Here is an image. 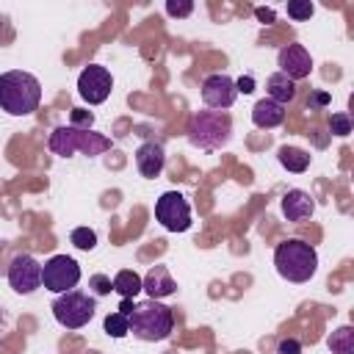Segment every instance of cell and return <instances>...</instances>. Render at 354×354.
I'll return each instance as SVG.
<instances>
[{"mask_svg": "<svg viewBox=\"0 0 354 354\" xmlns=\"http://www.w3.org/2000/svg\"><path fill=\"white\" fill-rule=\"evenodd\" d=\"M41 102V83L36 75L11 69L0 75V108L11 116H28Z\"/></svg>", "mask_w": 354, "mask_h": 354, "instance_id": "obj_1", "label": "cell"}, {"mask_svg": "<svg viewBox=\"0 0 354 354\" xmlns=\"http://www.w3.org/2000/svg\"><path fill=\"white\" fill-rule=\"evenodd\" d=\"M274 268L288 282H310L318 271V252L301 238H288L274 249Z\"/></svg>", "mask_w": 354, "mask_h": 354, "instance_id": "obj_2", "label": "cell"}, {"mask_svg": "<svg viewBox=\"0 0 354 354\" xmlns=\"http://www.w3.org/2000/svg\"><path fill=\"white\" fill-rule=\"evenodd\" d=\"M127 324H130L133 337L147 340V343H158V340H166L171 335L174 313H171V307L160 304L158 299H147V301L133 304V313H130Z\"/></svg>", "mask_w": 354, "mask_h": 354, "instance_id": "obj_3", "label": "cell"}, {"mask_svg": "<svg viewBox=\"0 0 354 354\" xmlns=\"http://www.w3.org/2000/svg\"><path fill=\"white\" fill-rule=\"evenodd\" d=\"M50 149L61 158H72L77 152L94 158V155H102L111 149V138L102 136V133H94V130H80V127H72V124H61L50 133Z\"/></svg>", "mask_w": 354, "mask_h": 354, "instance_id": "obj_4", "label": "cell"}, {"mask_svg": "<svg viewBox=\"0 0 354 354\" xmlns=\"http://www.w3.org/2000/svg\"><path fill=\"white\" fill-rule=\"evenodd\" d=\"M188 138L194 147L205 152H216L230 144L232 138V119L227 111H196L191 119Z\"/></svg>", "mask_w": 354, "mask_h": 354, "instance_id": "obj_5", "label": "cell"}, {"mask_svg": "<svg viewBox=\"0 0 354 354\" xmlns=\"http://www.w3.org/2000/svg\"><path fill=\"white\" fill-rule=\"evenodd\" d=\"M55 321L64 326V329H80L86 326L94 313H97V301L91 293H83V290H66V293H58L50 304Z\"/></svg>", "mask_w": 354, "mask_h": 354, "instance_id": "obj_6", "label": "cell"}, {"mask_svg": "<svg viewBox=\"0 0 354 354\" xmlns=\"http://www.w3.org/2000/svg\"><path fill=\"white\" fill-rule=\"evenodd\" d=\"M77 282H80V266L69 254H53L41 266V285L47 290H53L55 296L66 293V290H75Z\"/></svg>", "mask_w": 354, "mask_h": 354, "instance_id": "obj_7", "label": "cell"}, {"mask_svg": "<svg viewBox=\"0 0 354 354\" xmlns=\"http://www.w3.org/2000/svg\"><path fill=\"white\" fill-rule=\"evenodd\" d=\"M155 218L169 232H185L191 227V205L180 191H166L155 199Z\"/></svg>", "mask_w": 354, "mask_h": 354, "instance_id": "obj_8", "label": "cell"}, {"mask_svg": "<svg viewBox=\"0 0 354 354\" xmlns=\"http://www.w3.org/2000/svg\"><path fill=\"white\" fill-rule=\"evenodd\" d=\"M111 88H113V77H111V72H108L105 66H100V64H88V66L77 75V94H80V100L88 102V105L105 102L108 94H111Z\"/></svg>", "mask_w": 354, "mask_h": 354, "instance_id": "obj_9", "label": "cell"}, {"mask_svg": "<svg viewBox=\"0 0 354 354\" xmlns=\"http://www.w3.org/2000/svg\"><path fill=\"white\" fill-rule=\"evenodd\" d=\"M8 285L14 293L28 296L41 288V263L33 254H17L8 266Z\"/></svg>", "mask_w": 354, "mask_h": 354, "instance_id": "obj_10", "label": "cell"}, {"mask_svg": "<svg viewBox=\"0 0 354 354\" xmlns=\"http://www.w3.org/2000/svg\"><path fill=\"white\" fill-rule=\"evenodd\" d=\"M238 97V88H235V80L224 72H216V75H207L202 80V102L210 108V111H227Z\"/></svg>", "mask_w": 354, "mask_h": 354, "instance_id": "obj_11", "label": "cell"}, {"mask_svg": "<svg viewBox=\"0 0 354 354\" xmlns=\"http://www.w3.org/2000/svg\"><path fill=\"white\" fill-rule=\"evenodd\" d=\"M277 66H279L282 75H288V77L296 83V80L310 77V72H313V58H310V53H307L304 44H285V47L279 50V55H277Z\"/></svg>", "mask_w": 354, "mask_h": 354, "instance_id": "obj_12", "label": "cell"}, {"mask_svg": "<svg viewBox=\"0 0 354 354\" xmlns=\"http://www.w3.org/2000/svg\"><path fill=\"white\" fill-rule=\"evenodd\" d=\"M279 205H282V216H285L288 221H293V224L307 221V218L315 213V199H313L307 191H301V188L285 191V196H282Z\"/></svg>", "mask_w": 354, "mask_h": 354, "instance_id": "obj_13", "label": "cell"}, {"mask_svg": "<svg viewBox=\"0 0 354 354\" xmlns=\"http://www.w3.org/2000/svg\"><path fill=\"white\" fill-rule=\"evenodd\" d=\"M163 166H166V152H163V147L160 144H155V141H144L138 149H136V169H138V174L141 177H158L160 171H163Z\"/></svg>", "mask_w": 354, "mask_h": 354, "instance_id": "obj_14", "label": "cell"}, {"mask_svg": "<svg viewBox=\"0 0 354 354\" xmlns=\"http://www.w3.org/2000/svg\"><path fill=\"white\" fill-rule=\"evenodd\" d=\"M141 290H147L149 299H166L177 290V282H174V277L169 274L166 266H152L147 271V277L141 279Z\"/></svg>", "mask_w": 354, "mask_h": 354, "instance_id": "obj_15", "label": "cell"}, {"mask_svg": "<svg viewBox=\"0 0 354 354\" xmlns=\"http://www.w3.org/2000/svg\"><path fill=\"white\" fill-rule=\"evenodd\" d=\"M252 122H254V127H260V130H271V127H277V124L285 122V105H279V102L263 97V100H257L254 108H252Z\"/></svg>", "mask_w": 354, "mask_h": 354, "instance_id": "obj_16", "label": "cell"}, {"mask_svg": "<svg viewBox=\"0 0 354 354\" xmlns=\"http://www.w3.org/2000/svg\"><path fill=\"white\" fill-rule=\"evenodd\" d=\"M266 91H268V100L279 102V105H288L293 97H296V83L282 75V72H274L266 77Z\"/></svg>", "mask_w": 354, "mask_h": 354, "instance_id": "obj_17", "label": "cell"}, {"mask_svg": "<svg viewBox=\"0 0 354 354\" xmlns=\"http://www.w3.org/2000/svg\"><path fill=\"white\" fill-rule=\"evenodd\" d=\"M277 158H279L282 169H288V171H293V174H301V171H307V166H310V152H304V149H299V147H279Z\"/></svg>", "mask_w": 354, "mask_h": 354, "instance_id": "obj_18", "label": "cell"}, {"mask_svg": "<svg viewBox=\"0 0 354 354\" xmlns=\"http://www.w3.org/2000/svg\"><path fill=\"white\" fill-rule=\"evenodd\" d=\"M111 282H113V290H116L122 299H136V296L141 293V277H138L133 268L116 271V277H113Z\"/></svg>", "mask_w": 354, "mask_h": 354, "instance_id": "obj_19", "label": "cell"}, {"mask_svg": "<svg viewBox=\"0 0 354 354\" xmlns=\"http://www.w3.org/2000/svg\"><path fill=\"white\" fill-rule=\"evenodd\" d=\"M326 346L332 354H354V329L346 324L340 329H335L329 337H326Z\"/></svg>", "mask_w": 354, "mask_h": 354, "instance_id": "obj_20", "label": "cell"}, {"mask_svg": "<svg viewBox=\"0 0 354 354\" xmlns=\"http://www.w3.org/2000/svg\"><path fill=\"white\" fill-rule=\"evenodd\" d=\"M69 241H72L75 249H80V252H91V249L97 246V232H94L91 227H75V230L69 232Z\"/></svg>", "mask_w": 354, "mask_h": 354, "instance_id": "obj_21", "label": "cell"}, {"mask_svg": "<svg viewBox=\"0 0 354 354\" xmlns=\"http://www.w3.org/2000/svg\"><path fill=\"white\" fill-rule=\"evenodd\" d=\"M102 329H105V335H111V337H124V335H130V324H127V315H122V313H111V315H105V321H102Z\"/></svg>", "mask_w": 354, "mask_h": 354, "instance_id": "obj_22", "label": "cell"}, {"mask_svg": "<svg viewBox=\"0 0 354 354\" xmlns=\"http://www.w3.org/2000/svg\"><path fill=\"white\" fill-rule=\"evenodd\" d=\"M285 11H288L290 19H296V22H307V19L315 14V6H313L310 0H288Z\"/></svg>", "mask_w": 354, "mask_h": 354, "instance_id": "obj_23", "label": "cell"}, {"mask_svg": "<svg viewBox=\"0 0 354 354\" xmlns=\"http://www.w3.org/2000/svg\"><path fill=\"white\" fill-rule=\"evenodd\" d=\"M88 290H91L94 299H97V296H108V293L113 290V282H111V277H105V274H91V277H88Z\"/></svg>", "mask_w": 354, "mask_h": 354, "instance_id": "obj_24", "label": "cell"}, {"mask_svg": "<svg viewBox=\"0 0 354 354\" xmlns=\"http://www.w3.org/2000/svg\"><path fill=\"white\" fill-rule=\"evenodd\" d=\"M166 14L174 17V19H185L194 14V3L191 0H169L166 3Z\"/></svg>", "mask_w": 354, "mask_h": 354, "instance_id": "obj_25", "label": "cell"}, {"mask_svg": "<svg viewBox=\"0 0 354 354\" xmlns=\"http://www.w3.org/2000/svg\"><path fill=\"white\" fill-rule=\"evenodd\" d=\"M329 127H332V133L340 136V138L348 136V133H351V119H348V113H332Z\"/></svg>", "mask_w": 354, "mask_h": 354, "instance_id": "obj_26", "label": "cell"}, {"mask_svg": "<svg viewBox=\"0 0 354 354\" xmlns=\"http://www.w3.org/2000/svg\"><path fill=\"white\" fill-rule=\"evenodd\" d=\"M72 127H80V130H91V124H94V116L88 113V111H83V108H72V122H69Z\"/></svg>", "mask_w": 354, "mask_h": 354, "instance_id": "obj_27", "label": "cell"}, {"mask_svg": "<svg viewBox=\"0 0 354 354\" xmlns=\"http://www.w3.org/2000/svg\"><path fill=\"white\" fill-rule=\"evenodd\" d=\"M277 354H301V343L296 337H285L277 343Z\"/></svg>", "mask_w": 354, "mask_h": 354, "instance_id": "obj_28", "label": "cell"}, {"mask_svg": "<svg viewBox=\"0 0 354 354\" xmlns=\"http://www.w3.org/2000/svg\"><path fill=\"white\" fill-rule=\"evenodd\" d=\"M235 88H238V94H252V91H254V77H252V75L238 77V80H235Z\"/></svg>", "mask_w": 354, "mask_h": 354, "instance_id": "obj_29", "label": "cell"}, {"mask_svg": "<svg viewBox=\"0 0 354 354\" xmlns=\"http://www.w3.org/2000/svg\"><path fill=\"white\" fill-rule=\"evenodd\" d=\"M254 17H257L260 22H266V25H271V22H274V8H263V6H257V8H254Z\"/></svg>", "mask_w": 354, "mask_h": 354, "instance_id": "obj_30", "label": "cell"}, {"mask_svg": "<svg viewBox=\"0 0 354 354\" xmlns=\"http://www.w3.org/2000/svg\"><path fill=\"white\" fill-rule=\"evenodd\" d=\"M329 102V94L326 91H315L313 97H310V102L307 105H315V108H321V105H326Z\"/></svg>", "mask_w": 354, "mask_h": 354, "instance_id": "obj_31", "label": "cell"}, {"mask_svg": "<svg viewBox=\"0 0 354 354\" xmlns=\"http://www.w3.org/2000/svg\"><path fill=\"white\" fill-rule=\"evenodd\" d=\"M119 313L130 318V313H133V299H122V304H119Z\"/></svg>", "mask_w": 354, "mask_h": 354, "instance_id": "obj_32", "label": "cell"}, {"mask_svg": "<svg viewBox=\"0 0 354 354\" xmlns=\"http://www.w3.org/2000/svg\"><path fill=\"white\" fill-rule=\"evenodd\" d=\"M0 25H3V22H0Z\"/></svg>", "mask_w": 354, "mask_h": 354, "instance_id": "obj_33", "label": "cell"}]
</instances>
